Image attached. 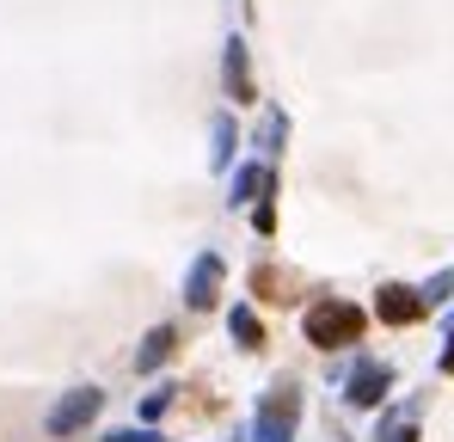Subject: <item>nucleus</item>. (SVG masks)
I'll return each mask as SVG.
<instances>
[{
  "instance_id": "obj_1",
  "label": "nucleus",
  "mask_w": 454,
  "mask_h": 442,
  "mask_svg": "<svg viewBox=\"0 0 454 442\" xmlns=\"http://www.w3.org/2000/svg\"><path fill=\"white\" fill-rule=\"evenodd\" d=\"M307 332H313L319 344H344V338H356V332H363V313H356V307L325 301V307H313V313H307Z\"/></svg>"
}]
</instances>
